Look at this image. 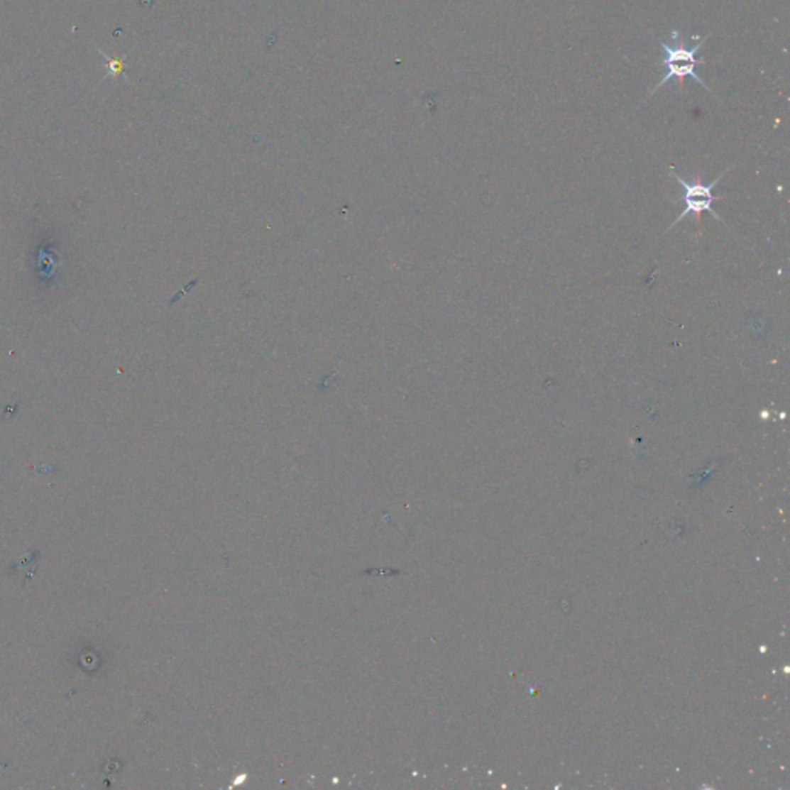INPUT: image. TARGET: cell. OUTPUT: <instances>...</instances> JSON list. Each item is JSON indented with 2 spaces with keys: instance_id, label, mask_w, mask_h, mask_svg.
Returning a JSON list of instances; mask_svg holds the SVG:
<instances>
[{
  "instance_id": "6da1fadb",
  "label": "cell",
  "mask_w": 790,
  "mask_h": 790,
  "mask_svg": "<svg viewBox=\"0 0 790 790\" xmlns=\"http://www.w3.org/2000/svg\"><path fill=\"white\" fill-rule=\"evenodd\" d=\"M704 42H706V38L699 39V42L696 43L695 47H687L684 38H681V33L678 30H673L671 31V43L661 42V47H662V51H664V57H662L661 65L665 68V75L661 79V82L658 84V87H654L649 96H652L656 90H658V88H661L665 82L670 81V79H674V77L679 79L681 87H684V79L687 76L693 77L695 81H698L701 85H703L708 93H712V92H710V88L707 87V84L695 73V67L698 65L696 53L701 50V47L704 45Z\"/></svg>"
},
{
  "instance_id": "7a4b0ae2",
  "label": "cell",
  "mask_w": 790,
  "mask_h": 790,
  "mask_svg": "<svg viewBox=\"0 0 790 790\" xmlns=\"http://www.w3.org/2000/svg\"><path fill=\"white\" fill-rule=\"evenodd\" d=\"M729 172L725 170L723 172L720 176L713 180L710 184H704V182H687L684 177H681L676 173H671L674 180L678 181V184L682 185V189H684V204H686V209L684 212L681 213V215L674 219V223L670 226V229H673L676 226L679 221H682L684 218H687V215L690 213H695V215H699V213H704L708 212L712 218H715L716 221H721V216L718 215V213L713 210V202H715V194L713 190L720 181L723 180V176Z\"/></svg>"
}]
</instances>
